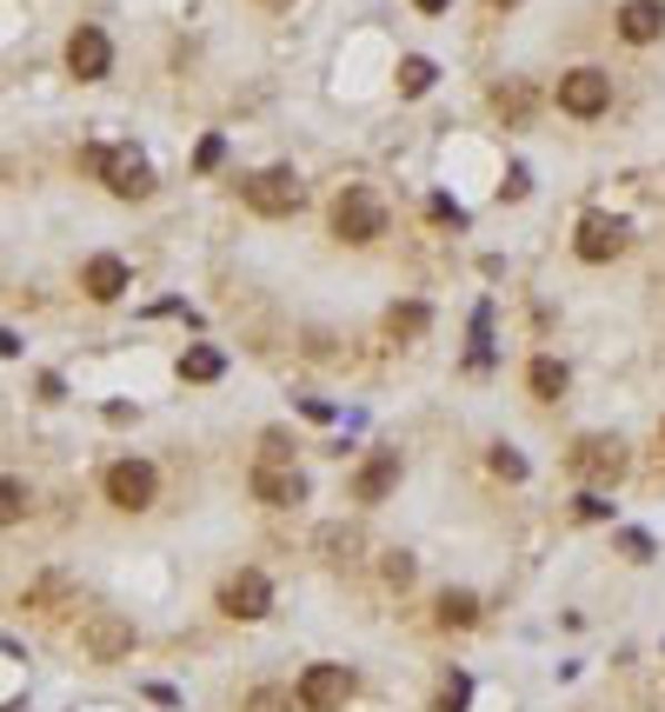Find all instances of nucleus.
I'll return each instance as SVG.
<instances>
[{
	"label": "nucleus",
	"instance_id": "5701e85b",
	"mask_svg": "<svg viewBox=\"0 0 665 712\" xmlns=\"http://www.w3.org/2000/svg\"><path fill=\"white\" fill-rule=\"evenodd\" d=\"M260 467H293V440H286L280 427H273V433L260 440Z\"/></svg>",
	"mask_w": 665,
	"mask_h": 712
},
{
	"label": "nucleus",
	"instance_id": "aec40b11",
	"mask_svg": "<svg viewBox=\"0 0 665 712\" xmlns=\"http://www.w3.org/2000/svg\"><path fill=\"white\" fill-rule=\"evenodd\" d=\"M27 520V480L0 473V527H20Z\"/></svg>",
	"mask_w": 665,
	"mask_h": 712
},
{
	"label": "nucleus",
	"instance_id": "2f4dec72",
	"mask_svg": "<svg viewBox=\"0 0 665 712\" xmlns=\"http://www.w3.org/2000/svg\"><path fill=\"white\" fill-rule=\"evenodd\" d=\"M266 7H286V0H266Z\"/></svg>",
	"mask_w": 665,
	"mask_h": 712
},
{
	"label": "nucleus",
	"instance_id": "dca6fc26",
	"mask_svg": "<svg viewBox=\"0 0 665 712\" xmlns=\"http://www.w3.org/2000/svg\"><path fill=\"white\" fill-rule=\"evenodd\" d=\"M426 327H433V313H426L420 300H400V307H386V333H393V340H420Z\"/></svg>",
	"mask_w": 665,
	"mask_h": 712
},
{
	"label": "nucleus",
	"instance_id": "473e14b6",
	"mask_svg": "<svg viewBox=\"0 0 665 712\" xmlns=\"http://www.w3.org/2000/svg\"><path fill=\"white\" fill-rule=\"evenodd\" d=\"M659 440H665V427H659Z\"/></svg>",
	"mask_w": 665,
	"mask_h": 712
},
{
	"label": "nucleus",
	"instance_id": "a211bd4d",
	"mask_svg": "<svg viewBox=\"0 0 665 712\" xmlns=\"http://www.w3.org/2000/svg\"><path fill=\"white\" fill-rule=\"evenodd\" d=\"M526 387H533L540 400H560V393H566V367H560L553 353H540V360L526 367Z\"/></svg>",
	"mask_w": 665,
	"mask_h": 712
},
{
	"label": "nucleus",
	"instance_id": "f03ea898",
	"mask_svg": "<svg viewBox=\"0 0 665 712\" xmlns=\"http://www.w3.org/2000/svg\"><path fill=\"white\" fill-rule=\"evenodd\" d=\"M333 233L353 240V247L380 240V233H386V207H380V193H373V187H346V193L333 200Z\"/></svg>",
	"mask_w": 665,
	"mask_h": 712
},
{
	"label": "nucleus",
	"instance_id": "f8f14e48",
	"mask_svg": "<svg viewBox=\"0 0 665 712\" xmlns=\"http://www.w3.org/2000/svg\"><path fill=\"white\" fill-rule=\"evenodd\" d=\"M80 287H87V300H120L127 293V260L120 253H93L80 267Z\"/></svg>",
	"mask_w": 665,
	"mask_h": 712
},
{
	"label": "nucleus",
	"instance_id": "9b49d317",
	"mask_svg": "<svg viewBox=\"0 0 665 712\" xmlns=\"http://www.w3.org/2000/svg\"><path fill=\"white\" fill-rule=\"evenodd\" d=\"M266 606H273V586H266V573H253V566L220 586V613H226V620H266Z\"/></svg>",
	"mask_w": 665,
	"mask_h": 712
},
{
	"label": "nucleus",
	"instance_id": "393cba45",
	"mask_svg": "<svg viewBox=\"0 0 665 712\" xmlns=\"http://www.w3.org/2000/svg\"><path fill=\"white\" fill-rule=\"evenodd\" d=\"M220 160H226V140H220V133H206V140H200V153H193V167H200V173H213Z\"/></svg>",
	"mask_w": 665,
	"mask_h": 712
},
{
	"label": "nucleus",
	"instance_id": "0eeeda50",
	"mask_svg": "<svg viewBox=\"0 0 665 712\" xmlns=\"http://www.w3.org/2000/svg\"><path fill=\"white\" fill-rule=\"evenodd\" d=\"M560 107H566L573 120H599V113L613 107V80H606L599 67H573V73H560Z\"/></svg>",
	"mask_w": 665,
	"mask_h": 712
},
{
	"label": "nucleus",
	"instance_id": "4be33fe9",
	"mask_svg": "<svg viewBox=\"0 0 665 712\" xmlns=\"http://www.w3.org/2000/svg\"><path fill=\"white\" fill-rule=\"evenodd\" d=\"M480 620V600L473 593H446L440 600V626H473Z\"/></svg>",
	"mask_w": 665,
	"mask_h": 712
},
{
	"label": "nucleus",
	"instance_id": "f3484780",
	"mask_svg": "<svg viewBox=\"0 0 665 712\" xmlns=\"http://www.w3.org/2000/svg\"><path fill=\"white\" fill-rule=\"evenodd\" d=\"M226 373V360H220V347H187L180 353V380H193V387H206V380H220Z\"/></svg>",
	"mask_w": 665,
	"mask_h": 712
},
{
	"label": "nucleus",
	"instance_id": "ddd939ff",
	"mask_svg": "<svg viewBox=\"0 0 665 712\" xmlns=\"http://www.w3.org/2000/svg\"><path fill=\"white\" fill-rule=\"evenodd\" d=\"M393 480H400V453L393 447H380L366 467H360V480H353V500H366V507H380L386 493H393Z\"/></svg>",
	"mask_w": 665,
	"mask_h": 712
},
{
	"label": "nucleus",
	"instance_id": "39448f33",
	"mask_svg": "<svg viewBox=\"0 0 665 712\" xmlns=\"http://www.w3.org/2000/svg\"><path fill=\"white\" fill-rule=\"evenodd\" d=\"M100 487H107V500H113L120 513H147V507H153V493H160V473H153L147 460H113Z\"/></svg>",
	"mask_w": 665,
	"mask_h": 712
},
{
	"label": "nucleus",
	"instance_id": "7c9ffc66",
	"mask_svg": "<svg viewBox=\"0 0 665 712\" xmlns=\"http://www.w3.org/2000/svg\"><path fill=\"white\" fill-rule=\"evenodd\" d=\"M493 7H520V0H493Z\"/></svg>",
	"mask_w": 665,
	"mask_h": 712
},
{
	"label": "nucleus",
	"instance_id": "412c9836",
	"mask_svg": "<svg viewBox=\"0 0 665 712\" xmlns=\"http://www.w3.org/2000/svg\"><path fill=\"white\" fill-rule=\"evenodd\" d=\"M433 73H440V67H433L426 53H406V60H400V93H426Z\"/></svg>",
	"mask_w": 665,
	"mask_h": 712
},
{
	"label": "nucleus",
	"instance_id": "cd10ccee",
	"mask_svg": "<svg viewBox=\"0 0 665 712\" xmlns=\"http://www.w3.org/2000/svg\"><path fill=\"white\" fill-rule=\"evenodd\" d=\"M619 546H626V553H633V560H653V540H646V533H626V540H619Z\"/></svg>",
	"mask_w": 665,
	"mask_h": 712
},
{
	"label": "nucleus",
	"instance_id": "f257e3e1",
	"mask_svg": "<svg viewBox=\"0 0 665 712\" xmlns=\"http://www.w3.org/2000/svg\"><path fill=\"white\" fill-rule=\"evenodd\" d=\"M246 207L253 213H266V220H286V213H300V200H306V180L293 173V167H260L246 187Z\"/></svg>",
	"mask_w": 665,
	"mask_h": 712
},
{
	"label": "nucleus",
	"instance_id": "20e7f679",
	"mask_svg": "<svg viewBox=\"0 0 665 712\" xmlns=\"http://www.w3.org/2000/svg\"><path fill=\"white\" fill-rule=\"evenodd\" d=\"M93 173H100L120 200H147V193H153V167H147V153H140V147H100Z\"/></svg>",
	"mask_w": 665,
	"mask_h": 712
},
{
	"label": "nucleus",
	"instance_id": "9d476101",
	"mask_svg": "<svg viewBox=\"0 0 665 712\" xmlns=\"http://www.w3.org/2000/svg\"><path fill=\"white\" fill-rule=\"evenodd\" d=\"M573 247H580V260L606 267V260H619V253H626V220H613V213H586V220H580V233H573Z\"/></svg>",
	"mask_w": 665,
	"mask_h": 712
},
{
	"label": "nucleus",
	"instance_id": "bb28decb",
	"mask_svg": "<svg viewBox=\"0 0 665 712\" xmlns=\"http://www.w3.org/2000/svg\"><path fill=\"white\" fill-rule=\"evenodd\" d=\"M386 580L406 586V580H413V553H393V560H386Z\"/></svg>",
	"mask_w": 665,
	"mask_h": 712
},
{
	"label": "nucleus",
	"instance_id": "4468645a",
	"mask_svg": "<svg viewBox=\"0 0 665 712\" xmlns=\"http://www.w3.org/2000/svg\"><path fill=\"white\" fill-rule=\"evenodd\" d=\"M619 33H626L633 47H653L665 33V7L659 0H626V7H619Z\"/></svg>",
	"mask_w": 665,
	"mask_h": 712
},
{
	"label": "nucleus",
	"instance_id": "a878e982",
	"mask_svg": "<svg viewBox=\"0 0 665 712\" xmlns=\"http://www.w3.org/2000/svg\"><path fill=\"white\" fill-rule=\"evenodd\" d=\"M493 473H506V480H526V460H520L513 447H493Z\"/></svg>",
	"mask_w": 665,
	"mask_h": 712
},
{
	"label": "nucleus",
	"instance_id": "6e6552de",
	"mask_svg": "<svg viewBox=\"0 0 665 712\" xmlns=\"http://www.w3.org/2000/svg\"><path fill=\"white\" fill-rule=\"evenodd\" d=\"M353 700V673L346 666H306L300 673V712H340Z\"/></svg>",
	"mask_w": 665,
	"mask_h": 712
},
{
	"label": "nucleus",
	"instance_id": "6ab92c4d",
	"mask_svg": "<svg viewBox=\"0 0 665 712\" xmlns=\"http://www.w3.org/2000/svg\"><path fill=\"white\" fill-rule=\"evenodd\" d=\"M320 553L340 566V560H360V533L353 527H320Z\"/></svg>",
	"mask_w": 665,
	"mask_h": 712
},
{
	"label": "nucleus",
	"instance_id": "b1692460",
	"mask_svg": "<svg viewBox=\"0 0 665 712\" xmlns=\"http://www.w3.org/2000/svg\"><path fill=\"white\" fill-rule=\"evenodd\" d=\"M466 700H473V680H466V673H453V680L440 686V712H460Z\"/></svg>",
	"mask_w": 665,
	"mask_h": 712
},
{
	"label": "nucleus",
	"instance_id": "c756f323",
	"mask_svg": "<svg viewBox=\"0 0 665 712\" xmlns=\"http://www.w3.org/2000/svg\"><path fill=\"white\" fill-rule=\"evenodd\" d=\"M413 7H420V13H446L453 0H413Z\"/></svg>",
	"mask_w": 665,
	"mask_h": 712
},
{
	"label": "nucleus",
	"instance_id": "1a4fd4ad",
	"mask_svg": "<svg viewBox=\"0 0 665 712\" xmlns=\"http://www.w3.org/2000/svg\"><path fill=\"white\" fill-rule=\"evenodd\" d=\"M107 67H113V40L100 27H73L67 33V73L73 80H107Z\"/></svg>",
	"mask_w": 665,
	"mask_h": 712
},
{
	"label": "nucleus",
	"instance_id": "2eb2a0df",
	"mask_svg": "<svg viewBox=\"0 0 665 712\" xmlns=\"http://www.w3.org/2000/svg\"><path fill=\"white\" fill-rule=\"evenodd\" d=\"M253 500H266V507H293V500H306V480H300L293 467H260V473H253Z\"/></svg>",
	"mask_w": 665,
	"mask_h": 712
},
{
	"label": "nucleus",
	"instance_id": "423d86ee",
	"mask_svg": "<svg viewBox=\"0 0 665 712\" xmlns=\"http://www.w3.org/2000/svg\"><path fill=\"white\" fill-rule=\"evenodd\" d=\"M80 646H87V660L113 666V660H127V653H133V620L100 606V613H87V620H80Z\"/></svg>",
	"mask_w": 665,
	"mask_h": 712
},
{
	"label": "nucleus",
	"instance_id": "7ed1b4c3",
	"mask_svg": "<svg viewBox=\"0 0 665 712\" xmlns=\"http://www.w3.org/2000/svg\"><path fill=\"white\" fill-rule=\"evenodd\" d=\"M566 467H573L586 487H613V480L626 473V440H613V433H586V440H573Z\"/></svg>",
	"mask_w": 665,
	"mask_h": 712
},
{
	"label": "nucleus",
	"instance_id": "c85d7f7f",
	"mask_svg": "<svg viewBox=\"0 0 665 712\" xmlns=\"http://www.w3.org/2000/svg\"><path fill=\"white\" fill-rule=\"evenodd\" d=\"M13 353H20V333H7V327H0V360H13Z\"/></svg>",
	"mask_w": 665,
	"mask_h": 712
}]
</instances>
